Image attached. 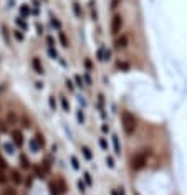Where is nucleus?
<instances>
[{
	"instance_id": "36",
	"label": "nucleus",
	"mask_w": 187,
	"mask_h": 195,
	"mask_svg": "<svg viewBox=\"0 0 187 195\" xmlns=\"http://www.w3.org/2000/svg\"><path fill=\"white\" fill-rule=\"evenodd\" d=\"M70 162H71V167L75 170H79L81 169V165H79V160H78V157L76 156H70Z\"/></svg>"
},
{
	"instance_id": "27",
	"label": "nucleus",
	"mask_w": 187,
	"mask_h": 195,
	"mask_svg": "<svg viewBox=\"0 0 187 195\" xmlns=\"http://www.w3.org/2000/svg\"><path fill=\"white\" fill-rule=\"evenodd\" d=\"M12 35H13V38L17 40L18 43H22L23 40H25V35H23V32H22L20 28H15L13 32H12Z\"/></svg>"
},
{
	"instance_id": "4",
	"label": "nucleus",
	"mask_w": 187,
	"mask_h": 195,
	"mask_svg": "<svg viewBox=\"0 0 187 195\" xmlns=\"http://www.w3.org/2000/svg\"><path fill=\"white\" fill-rule=\"evenodd\" d=\"M48 192H50V195H65L68 192V184L63 177H55L48 184Z\"/></svg>"
},
{
	"instance_id": "41",
	"label": "nucleus",
	"mask_w": 187,
	"mask_h": 195,
	"mask_svg": "<svg viewBox=\"0 0 187 195\" xmlns=\"http://www.w3.org/2000/svg\"><path fill=\"white\" fill-rule=\"evenodd\" d=\"M2 195H18V192L15 190V187H5L2 190Z\"/></svg>"
},
{
	"instance_id": "49",
	"label": "nucleus",
	"mask_w": 187,
	"mask_h": 195,
	"mask_svg": "<svg viewBox=\"0 0 187 195\" xmlns=\"http://www.w3.org/2000/svg\"><path fill=\"white\" fill-rule=\"evenodd\" d=\"M17 121H18L17 114H13V113H8V122H10V124H17Z\"/></svg>"
},
{
	"instance_id": "3",
	"label": "nucleus",
	"mask_w": 187,
	"mask_h": 195,
	"mask_svg": "<svg viewBox=\"0 0 187 195\" xmlns=\"http://www.w3.org/2000/svg\"><path fill=\"white\" fill-rule=\"evenodd\" d=\"M122 28H124V15L116 12V13H113L111 22H109V35L116 38L122 33Z\"/></svg>"
},
{
	"instance_id": "37",
	"label": "nucleus",
	"mask_w": 187,
	"mask_h": 195,
	"mask_svg": "<svg viewBox=\"0 0 187 195\" xmlns=\"http://www.w3.org/2000/svg\"><path fill=\"white\" fill-rule=\"evenodd\" d=\"M47 53H48V56H50L51 60H56V61H58V58H60L56 48H47Z\"/></svg>"
},
{
	"instance_id": "14",
	"label": "nucleus",
	"mask_w": 187,
	"mask_h": 195,
	"mask_svg": "<svg viewBox=\"0 0 187 195\" xmlns=\"http://www.w3.org/2000/svg\"><path fill=\"white\" fill-rule=\"evenodd\" d=\"M2 149H4V152L5 154H8V156H13L15 152H17V145L13 144V142H4L2 144Z\"/></svg>"
},
{
	"instance_id": "40",
	"label": "nucleus",
	"mask_w": 187,
	"mask_h": 195,
	"mask_svg": "<svg viewBox=\"0 0 187 195\" xmlns=\"http://www.w3.org/2000/svg\"><path fill=\"white\" fill-rule=\"evenodd\" d=\"M65 86H66V89H68V91L70 93H73V91H75V81H73V79H70V78H66L65 79Z\"/></svg>"
},
{
	"instance_id": "51",
	"label": "nucleus",
	"mask_w": 187,
	"mask_h": 195,
	"mask_svg": "<svg viewBox=\"0 0 187 195\" xmlns=\"http://www.w3.org/2000/svg\"><path fill=\"white\" fill-rule=\"evenodd\" d=\"M35 89H43V81H35Z\"/></svg>"
},
{
	"instance_id": "10",
	"label": "nucleus",
	"mask_w": 187,
	"mask_h": 195,
	"mask_svg": "<svg viewBox=\"0 0 187 195\" xmlns=\"http://www.w3.org/2000/svg\"><path fill=\"white\" fill-rule=\"evenodd\" d=\"M114 66H116V70L122 71V73H129V71H131V63L128 60H121V58H118V60L114 61Z\"/></svg>"
},
{
	"instance_id": "18",
	"label": "nucleus",
	"mask_w": 187,
	"mask_h": 195,
	"mask_svg": "<svg viewBox=\"0 0 187 195\" xmlns=\"http://www.w3.org/2000/svg\"><path fill=\"white\" fill-rule=\"evenodd\" d=\"M58 40H60V43H61L63 48H70V40H68V36H66V33L63 32V30L58 32Z\"/></svg>"
},
{
	"instance_id": "55",
	"label": "nucleus",
	"mask_w": 187,
	"mask_h": 195,
	"mask_svg": "<svg viewBox=\"0 0 187 195\" xmlns=\"http://www.w3.org/2000/svg\"><path fill=\"white\" fill-rule=\"evenodd\" d=\"M51 152H53V154H56V152H58V145H56V144L51 145Z\"/></svg>"
},
{
	"instance_id": "23",
	"label": "nucleus",
	"mask_w": 187,
	"mask_h": 195,
	"mask_svg": "<svg viewBox=\"0 0 187 195\" xmlns=\"http://www.w3.org/2000/svg\"><path fill=\"white\" fill-rule=\"evenodd\" d=\"M58 99H60V104H61V109L65 111V113H68V111H71V106H70V101L66 99V96H63L61 94L60 98H58Z\"/></svg>"
},
{
	"instance_id": "17",
	"label": "nucleus",
	"mask_w": 187,
	"mask_h": 195,
	"mask_svg": "<svg viewBox=\"0 0 187 195\" xmlns=\"http://www.w3.org/2000/svg\"><path fill=\"white\" fill-rule=\"evenodd\" d=\"M76 121H78V124H86V114H85V109H83V108H78V109H76Z\"/></svg>"
},
{
	"instance_id": "30",
	"label": "nucleus",
	"mask_w": 187,
	"mask_h": 195,
	"mask_svg": "<svg viewBox=\"0 0 187 195\" xmlns=\"http://www.w3.org/2000/svg\"><path fill=\"white\" fill-rule=\"evenodd\" d=\"M121 4H122V0H109V10L113 13H116V10L121 7Z\"/></svg>"
},
{
	"instance_id": "46",
	"label": "nucleus",
	"mask_w": 187,
	"mask_h": 195,
	"mask_svg": "<svg viewBox=\"0 0 187 195\" xmlns=\"http://www.w3.org/2000/svg\"><path fill=\"white\" fill-rule=\"evenodd\" d=\"M83 79H85V83H86V86H91L93 85V79H91V76H90V73H85V75H83Z\"/></svg>"
},
{
	"instance_id": "56",
	"label": "nucleus",
	"mask_w": 187,
	"mask_h": 195,
	"mask_svg": "<svg viewBox=\"0 0 187 195\" xmlns=\"http://www.w3.org/2000/svg\"><path fill=\"white\" fill-rule=\"evenodd\" d=\"M111 195H119V192H118V187L116 188H111V192H109Z\"/></svg>"
},
{
	"instance_id": "34",
	"label": "nucleus",
	"mask_w": 187,
	"mask_h": 195,
	"mask_svg": "<svg viewBox=\"0 0 187 195\" xmlns=\"http://www.w3.org/2000/svg\"><path fill=\"white\" fill-rule=\"evenodd\" d=\"M96 106H98V109H99V113H101V111H105V94H103V93H99V94H98V103H96Z\"/></svg>"
},
{
	"instance_id": "9",
	"label": "nucleus",
	"mask_w": 187,
	"mask_h": 195,
	"mask_svg": "<svg viewBox=\"0 0 187 195\" xmlns=\"http://www.w3.org/2000/svg\"><path fill=\"white\" fill-rule=\"evenodd\" d=\"M111 144H113V149H114V156L121 157L122 145H121V142H119V136L118 134H111Z\"/></svg>"
},
{
	"instance_id": "35",
	"label": "nucleus",
	"mask_w": 187,
	"mask_h": 195,
	"mask_svg": "<svg viewBox=\"0 0 187 195\" xmlns=\"http://www.w3.org/2000/svg\"><path fill=\"white\" fill-rule=\"evenodd\" d=\"M73 81H75L76 88H79V89H85V79H83L79 75H75V78H73Z\"/></svg>"
},
{
	"instance_id": "38",
	"label": "nucleus",
	"mask_w": 187,
	"mask_h": 195,
	"mask_svg": "<svg viewBox=\"0 0 187 195\" xmlns=\"http://www.w3.org/2000/svg\"><path fill=\"white\" fill-rule=\"evenodd\" d=\"M83 180L88 187H93V179H91V174L90 172H83Z\"/></svg>"
},
{
	"instance_id": "25",
	"label": "nucleus",
	"mask_w": 187,
	"mask_h": 195,
	"mask_svg": "<svg viewBox=\"0 0 187 195\" xmlns=\"http://www.w3.org/2000/svg\"><path fill=\"white\" fill-rule=\"evenodd\" d=\"M98 144H99L101 151H105V152H108V151H109V144H108V139H106L105 136H101V137H98Z\"/></svg>"
},
{
	"instance_id": "54",
	"label": "nucleus",
	"mask_w": 187,
	"mask_h": 195,
	"mask_svg": "<svg viewBox=\"0 0 187 195\" xmlns=\"http://www.w3.org/2000/svg\"><path fill=\"white\" fill-rule=\"evenodd\" d=\"M78 103H79V104H81V106H83V109H85V108H86V101L83 99L81 96H79V98H78Z\"/></svg>"
},
{
	"instance_id": "29",
	"label": "nucleus",
	"mask_w": 187,
	"mask_h": 195,
	"mask_svg": "<svg viewBox=\"0 0 187 195\" xmlns=\"http://www.w3.org/2000/svg\"><path fill=\"white\" fill-rule=\"evenodd\" d=\"M76 187H78V192L81 195H86V188H88V185L85 184V180L83 179H79L78 182H76Z\"/></svg>"
},
{
	"instance_id": "8",
	"label": "nucleus",
	"mask_w": 187,
	"mask_h": 195,
	"mask_svg": "<svg viewBox=\"0 0 187 195\" xmlns=\"http://www.w3.org/2000/svg\"><path fill=\"white\" fill-rule=\"evenodd\" d=\"M23 179H25V177L20 174V170H17V169L10 170V177H8V180H10L15 187H17V185H22L23 184Z\"/></svg>"
},
{
	"instance_id": "57",
	"label": "nucleus",
	"mask_w": 187,
	"mask_h": 195,
	"mask_svg": "<svg viewBox=\"0 0 187 195\" xmlns=\"http://www.w3.org/2000/svg\"><path fill=\"white\" fill-rule=\"evenodd\" d=\"M4 89H5V85H0V98H2V93H4Z\"/></svg>"
},
{
	"instance_id": "16",
	"label": "nucleus",
	"mask_w": 187,
	"mask_h": 195,
	"mask_svg": "<svg viewBox=\"0 0 187 195\" xmlns=\"http://www.w3.org/2000/svg\"><path fill=\"white\" fill-rule=\"evenodd\" d=\"M50 23H51V27H53V28L56 30V32H60V30H63V25H61L60 18H58L56 15L50 13Z\"/></svg>"
},
{
	"instance_id": "20",
	"label": "nucleus",
	"mask_w": 187,
	"mask_h": 195,
	"mask_svg": "<svg viewBox=\"0 0 187 195\" xmlns=\"http://www.w3.org/2000/svg\"><path fill=\"white\" fill-rule=\"evenodd\" d=\"M28 147H30V152L32 154H38L40 151H42V147H40V144L35 141V137H32L28 141Z\"/></svg>"
},
{
	"instance_id": "31",
	"label": "nucleus",
	"mask_w": 187,
	"mask_h": 195,
	"mask_svg": "<svg viewBox=\"0 0 187 195\" xmlns=\"http://www.w3.org/2000/svg\"><path fill=\"white\" fill-rule=\"evenodd\" d=\"M0 30H2V35H4V38H5V43H7V45H10V33H8L7 25H5V23H2Z\"/></svg>"
},
{
	"instance_id": "53",
	"label": "nucleus",
	"mask_w": 187,
	"mask_h": 195,
	"mask_svg": "<svg viewBox=\"0 0 187 195\" xmlns=\"http://www.w3.org/2000/svg\"><path fill=\"white\" fill-rule=\"evenodd\" d=\"M118 192H119V195H126V188L122 187V185H119V187H118Z\"/></svg>"
},
{
	"instance_id": "22",
	"label": "nucleus",
	"mask_w": 187,
	"mask_h": 195,
	"mask_svg": "<svg viewBox=\"0 0 187 195\" xmlns=\"http://www.w3.org/2000/svg\"><path fill=\"white\" fill-rule=\"evenodd\" d=\"M48 108H50L51 113H55V111L58 109V101H56V98H55V94L48 96Z\"/></svg>"
},
{
	"instance_id": "48",
	"label": "nucleus",
	"mask_w": 187,
	"mask_h": 195,
	"mask_svg": "<svg viewBox=\"0 0 187 195\" xmlns=\"http://www.w3.org/2000/svg\"><path fill=\"white\" fill-rule=\"evenodd\" d=\"M35 28H36V35H40V36H42V35H43V25H42V23H40V22H36V25H35Z\"/></svg>"
},
{
	"instance_id": "12",
	"label": "nucleus",
	"mask_w": 187,
	"mask_h": 195,
	"mask_svg": "<svg viewBox=\"0 0 187 195\" xmlns=\"http://www.w3.org/2000/svg\"><path fill=\"white\" fill-rule=\"evenodd\" d=\"M18 13H20L22 18H28L30 15L33 13V10H32V7H30L28 4H22L20 7H18Z\"/></svg>"
},
{
	"instance_id": "7",
	"label": "nucleus",
	"mask_w": 187,
	"mask_h": 195,
	"mask_svg": "<svg viewBox=\"0 0 187 195\" xmlns=\"http://www.w3.org/2000/svg\"><path fill=\"white\" fill-rule=\"evenodd\" d=\"M30 66H32V70L35 71L38 76L45 75V66H43V63H42V60H40V56H33L32 60H30Z\"/></svg>"
},
{
	"instance_id": "50",
	"label": "nucleus",
	"mask_w": 187,
	"mask_h": 195,
	"mask_svg": "<svg viewBox=\"0 0 187 195\" xmlns=\"http://www.w3.org/2000/svg\"><path fill=\"white\" fill-rule=\"evenodd\" d=\"M0 132H7V121H0Z\"/></svg>"
},
{
	"instance_id": "52",
	"label": "nucleus",
	"mask_w": 187,
	"mask_h": 195,
	"mask_svg": "<svg viewBox=\"0 0 187 195\" xmlns=\"http://www.w3.org/2000/svg\"><path fill=\"white\" fill-rule=\"evenodd\" d=\"M58 63H60V65H61V66H63V68H66V66H68V63H66V61L63 60V58H61V56L58 58Z\"/></svg>"
},
{
	"instance_id": "13",
	"label": "nucleus",
	"mask_w": 187,
	"mask_h": 195,
	"mask_svg": "<svg viewBox=\"0 0 187 195\" xmlns=\"http://www.w3.org/2000/svg\"><path fill=\"white\" fill-rule=\"evenodd\" d=\"M20 165H22V169H25V170L33 169V162L30 160V157H27V154H20Z\"/></svg>"
},
{
	"instance_id": "33",
	"label": "nucleus",
	"mask_w": 187,
	"mask_h": 195,
	"mask_svg": "<svg viewBox=\"0 0 187 195\" xmlns=\"http://www.w3.org/2000/svg\"><path fill=\"white\" fill-rule=\"evenodd\" d=\"M45 43H47V48H55L56 40H55L53 35H47V36H45Z\"/></svg>"
},
{
	"instance_id": "6",
	"label": "nucleus",
	"mask_w": 187,
	"mask_h": 195,
	"mask_svg": "<svg viewBox=\"0 0 187 195\" xmlns=\"http://www.w3.org/2000/svg\"><path fill=\"white\" fill-rule=\"evenodd\" d=\"M10 141L13 142L15 145H17V149L23 147V144H25V137H23V132H22V131H18V129L12 131V132H10Z\"/></svg>"
},
{
	"instance_id": "19",
	"label": "nucleus",
	"mask_w": 187,
	"mask_h": 195,
	"mask_svg": "<svg viewBox=\"0 0 187 195\" xmlns=\"http://www.w3.org/2000/svg\"><path fill=\"white\" fill-rule=\"evenodd\" d=\"M33 137H35V141L38 142L40 144V147H42V149H45V147H47V139H45V134L43 132H35V136H33Z\"/></svg>"
},
{
	"instance_id": "42",
	"label": "nucleus",
	"mask_w": 187,
	"mask_h": 195,
	"mask_svg": "<svg viewBox=\"0 0 187 195\" xmlns=\"http://www.w3.org/2000/svg\"><path fill=\"white\" fill-rule=\"evenodd\" d=\"M7 182H8V177L5 174V170L0 169V185H7Z\"/></svg>"
},
{
	"instance_id": "28",
	"label": "nucleus",
	"mask_w": 187,
	"mask_h": 195,
	"mask_svg": "<svg viewBox=\"0 0 187 195\" xmlns=\"http://www.w3.org/2000/svg\"><path fill=\"white\" fill-rule=\"evenodd\" d=\"M83 65H85V68H86L88 73H93L94 71V65H93V61H91L90 56H86L85 60H83Z\"/></svg>"
},
{
	"instance_id": "32",
	"label": "nucleus",
	"mask_w": 187,
	"mask_h": 195,
	"mask_svg": "<svg viewBox=\"0 0 187 195\" xmlns=\"http://www.w3.org/2000/svg\"><path fill=\"white\" fill-rule=\"evenodd\" d=\"M94 5H96V2H94V0H91V2H90V10H91V20H93V22H96V20H98V12H96V7H94Z\"/></svg>"
},
{
	"instance_id": "15",
	"label": "nucleus",
	"mask_w": 187,
	"mask_h": 195,
	"mask_svg": "<svg viewBox=\"0 0 187 195\" xmlns=\"http://www.w3.org/2000/svg\"><path fill=\"white\" fill-rule=\"evenodd\" d=\"M71 10H73V13H75V17L78 18V20H81L83 18V8H81V4L79 2H73L71 4Z\"/></svg>"
},
{
	"instance_id": "45",
	"label": "nucleus",
	"mask_w": 187,
	"mask_h": 195,
	"mask_svg": "<svg viewBox=\"0 0 187 195\" xmlns=\"http://www.w3.org/2000/svg\"><path fill=\"white\" fill-rule=\"evenodd\" d=\"M101 132H103V134H109V132H111V128H109L108 122H103V124H101Z\"/></svg>"
},
{
	"instance_id": "26",
	"label": "nucleus",
	"mask_w": 187,
	"mask_h": 195,
	"mask_svg": "<svg viewBox=\"0 0 187 195\" xmlns=\"http://www.w3.org/2000/svg\"><path fill=\"white\" fill-rule=\"evenodd\" d=\"M35 175L33 174H30V175H27L25 179H23V184H25V187H27V190H28V188H33V182H35Z\"/></svg>"
},
{
	"instance_id": "5",
	"label": "nucleus",
	"mask_w": 187,
	"mask_h": 195,
	"mask_svg": "<svg viewBox=\"0 0 187 195\" xmlns=\"http://www.w3.org/2000/svg\"><path fill=\"white\" fill-rule=\"evenodd\" d=\"M128 46H129V33L128 32H122L113 42V50L114 51H124Z\"/></svg>"
},
{
	"instance_id": "39",
	"label": "nucleus",
	"mask_w": 187,
	"mask_h": 195,
	"mask_svg": "<svg viewBox=\"0 0 187 195\" xmlns=\"http://www.w3.org/2000/svg\"><path fill=\"white\" fill-rule=\"evenodd\" d=\"M105 162H106V165H108L109 169H114V167H116V160H114V157H113V156H109V154L106 156Z\"/></svg>"
},
{
	"instance_id": "47",
	"label": "nucleus",
	"mask_w": 187,
	"mask_h": 195,
	"mask_svg": "<svg viewBox=\"0 0 187 195\" xmlns=\"http://www.w3.org/2000/svg\"><path fill=\"white\" fill-rule=\"evenodd\" d=\"M22 126H23V129H32V121L27 119V117H23V119H22Z\"/></svg>"
},
{
	"instance_id": "44",
	"label": "nucleus",
	"mask_w": 187,
	"mask_h": 195,
	"mask_svg": "<svg viewBox=\"0 0 187 195\" xmlns=\"http://www.w3.org/2000/svg\"><path fill=\"white\" fill-rule=\"evenodd\" d=\"M0 169H2V170H7L8 169V162H7V159H5L2 154H0Z\"/></svg>"
},
{
	"instance_id": "21",
	"label": "nucleus",
	"mask_w": 187,
	"mask_h": 195,
	"mask_svg": "<svg viewBox=\"0 0 187 195\" xmlns=\"http://www.w3.org/2000/svg\"><path fill=\"white\" fill-rule=\"evenodd\" d=\"M105 50H106V45H101L99 48L96 50V61H99V63H105Z\"/></svg>"
},
{
	"instance_id": "58",
	"label": "nucleus",
	"mask_w": 187,
	"mask_h": 195,
	"mask_svg": "<svg viewBox=\"0 0 187 195\" xmlns=\"http://www.w3.org/2000/svg\"><path fill=\"white\" fill-rule=\"evenodd\" d=\"M133 195H141V194H139V192H134V194H133Z\"/></svg>"
},
{
	"instance_id": "1",
	"label": "nucleus",
	"mask_w": 187,
	"mask_h": 195,
	"mask_svg": "<svg viewBox=\"0 0 187 195\" xmlns=\"http://www.w3.org/2000/svg\"><path fill=\"white\" fill-rule=\"evenodd\" d=\"M151 156H152L151 147H141V149H137L129 159V169L133 172H141L142 169L148 167V162L151 159Z\"/></svg>"
},
{
	"instance_id": "2",
	"label": "nucleus",
	"mask_w": 187,
	"mask_h": 195,
	"mask_svg": "<svg viewBox=\"0 0 187 195\" xmlns=\"http://www.w3.org/2000/svg\"><path fill=\"white\" fill-rule=\"evenodd\" d=\"M121 126H122V131L128 137H133L137 131V117L131 113L129 109H122L121 111Z\"/></svg>"
},
{
	"instance_id": "24",
	"label": "nucleus",
	"mask_w": 187,
	"mask_h": 195,
	"mask_svg": "<svg viewBox=\"0 0 187 195\" xmlns=\"http://www.w3.org/2000/svg\"><path fill=\"white\" fill-rule=\"evenodd\" d=\"M15 23H17V27H18L20 30H22V32L28 30V23H27V22H25V18H22L20 15H18V17L15 18Z\"/></svg>"
},
{
	"instance_id": "11",
	"label": "nucleus",
	"mask_w": 187,
	"mask_h": 195,
	"mask_svg": "<svg viewBox=\"0 0 187 195\" xmlns=\"http://www.w3.org/2000/svg\"><path fill=\"white\" fill-rule=\"evenodd\" d=\"M79 151H81V156H83V159H85V160H88V162L93 160V152H91V149L88 147L86 144L79 145Z\"/></svg>"
},
{
	"instance_id": "43",
	"label": "nucleus",
	"mask_w": 187,
	"mask_h": 195,
	"mask_svg": "<svg viewBox=\"0 0 187 195\" xmlns=\"http://www.w3.org/2000/svg\"><path fill=\"white\" fill-rule=\"evenodd\" d=\"M113 60V50H109L108 46H106V50H105V63H108V61Z\"/></svg>"
}]
</instances>
